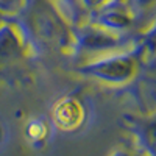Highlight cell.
<instances>
[{
	"mask_svg": "<svg viewBox=\"0 0 156 156\" xmlns=\"http://www.w3.org/2000/svg\"><path fill=\"white\" fill-rule=\"evenodd\" d=\"M111 156H144V153H137L131 148H125V147H120V148H117L111 153Z\"/></svg>",
	"mask_w": 156,
	"mask_h": 156,
	"instance_id": "cell-7",
	"label": "cell"
},
{
	"mask_svg": "<svg viewBox=\"0 0 156 156\" xmlns=\"http://www.w3.org/2000/svg\"><path fill=\"white\" fill-rule=\"evenodd\" d=\"M142 58L144 55L136 45L133 50L114 51L111 55L101 56L97 61L90 62L87 69L101 81L112 84H125L134 80V76L139 72Z\"/></svg>",
	"mask_w": 156,
	"mask_h": 156,
	"instance_id": "cell-1",
	"label": "cell"
},
{
	"mask_svg": "<svg viewBox=\"0 0 156 156\" xmlns=\"http://www.w3.org/2000/svg\"><path fill=\"white\" fill-rule=\"evenodd\" d=\"M139 50L142 51V55L153 56L156 55V19L150 23V27L142 33L139 42L136 44Z\"/></svg>",
	"mask_w": 156,
	"mask_h": 156,
	"instance_id": "cell-4",
	"label": "cell"
},
{
	"mask_svg": "<svg viewBox=\"0 0 156 156\" xmlns=\"http://www.w3.org/2000/svg\"><path fill=\"white\" fill-rule=\"evenodd\" d=\"M45 133H47V129H45L44 123H41V122H31V123L28 125V134H30L31 137H34V139L44 137Z\"/></svg>",
	"mask_w": 156,
	"mask_h": 156,
	"instance_id": "cell-6",
	"label": "cell"
},
{
	"mask_svg": "<svg viewBox=\"0 0 156 156\" xmlns=\"http://www.w3.org/2000/svg\"><path fill=\"white\" fill-rule=\"evenodd\" d=\"M114 2H119V3H128L129 0H114Z\"/></svg>",
	"mask_w": 156,
	"mask_h": 156,
	"instance_id": "cell-9",
	"label": "cell"
},
{
	"mask_svg": "<svg viewBox=\"0 0 156 156\" xmlns=\"http://www.w3.org/2000/svg\"><path fill=\"white\" fill-rule=\"evenodd\" d=\"M136 136L144 156H156V114L137 122Z\"/></svg>",
	"mask_w": 156,
	"mask_h": 156,
	"instance_id": "cell-3",
	"label": "cell"
},
{
	"mask_svg": "<svg viewBox=\"0 0 156 156\" xmlns=\"http://www.w3.org/2000/svg\"><path fill=\"white\" fill-rule=\"evenodd\" d=\"M17 0H0V8H6L9 5H14Z\"/></svg>",
	"mask_w": 156,
	"mask_h": 156,
	"instance_id": "cell-8",
	"label": "cell"
},
{
	"mask_svg": "<svg viewBox=\"0 0 156 156\" xmlns=\"http://www.w3.org/2000/svg\"><path fill=\"white\" fill-rule=\"evenodd\" d=\"M83 117H84L83 108L80 106V103L72 100V98L62 100L56 106V111H55L56 123L61 128H66V129L78 126L80 122L83 120Z\"/></svg>",
	"mask_w": 156,
	"mask_h": 156,
	"instance_id": "cell-2",
	"label": "cell"
},
{
	"mask_svg": "<svg viewBox=\"0 0 156 156\" xmlns=\"http://www.w3.org/2000/svg\"><path fill=\"white\" fill-rule=\"evenodd\" d=\"M128 5L133 8L136 14H142V12L151 11L156 6V0H129Z\"/></svg>",
	"mask_w": 156,
	"mask_h": 156,
	"instance_id": "cell-5",
	"label": "cell"
}]
</instances>
